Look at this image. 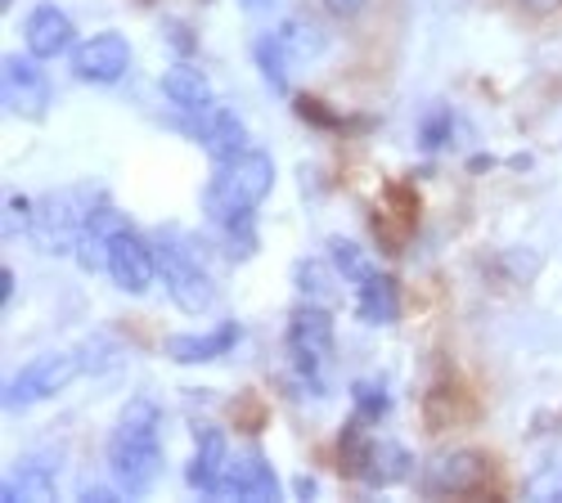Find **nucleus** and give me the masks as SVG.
I'll use <instances>...</instances> for the list:
<instances>
[{
	"label": "nucleus",
	"instance_id": "f257e3e1",
	"mask_svg": "<svg viewBox=\"0 0 562 503\" xmlns=\"http://www.w3.org/2000/svg\"><path fill=\"white\" fill-rule=\"evenodd\" d=\"M162 409L149 396H131L109 432V477L113 485L135 499L149 494L162 477Z\"/></svg>",
	"mask_w": 562,
	"mask_h": 503
},
{
	"label": "nucleus",
	"instance_id": "f03ea898",
	"mask_svg": "<svg viewBox=\"0 0 562 503\" xmlns=\"http://www.w3.org/2000/svg\"><path fill=\"white\" fill-rule=\"evenodd\" d=\"M270 190H274V158L270 153L248 149L239 158H229V162H221L212 190L203 198L207 220L225 225L234 216H248V212H257L270 198Z\"/></svg>",
	"mask_w": 562,
	"mask_h": 503
},
{
	"label": "nucleus",
	"instance_id": "7ed1b4c3",
	"mask_svg": "<svg viewBox=\"0 0 562 503\" xmlns=\"http://www.w3.org/2000/svg\"><path fill=\"white\" fill-rule=\"evenodd\" d=\"M338 346V329H334V315L324 301H302L289 315V355H293V374L306 382V391L324 396V378H319V364L334 359Z\"/></svg>",
	"mask_w": 562,
	"mask_h": 503
},
{
	"label": "nucleus",
	"instance_id": "20e7f679",
	"mask_svg": "<svg viewBox=\"0 0 562 503\" xmlns=\"http://www.w3.org/2000/svg\"><path fill=\"white\" fill-rule=\"evenodd\" d=\"M90 212L95 207H81L77 194L68 190H55V194H41L27 212V239L50 252V256H68L81 248L86 239V225H90Z\"/></svg>",
	"mask_w": 562,
	"mask_h": 503
},
{
	"label": "nucleus",
	"instance_id": "39448f33",
	"mask_svg": "<svg viewBox=\"0 0 562 503\" xmlns=\"http://www.w3.org/2000/svg\"><path fill=\"white\" fill-rule=\"evenodd\" d=\"M86 369V359L77 351H50V355H36L32 364L5 382V409H27L41 400H55L59 391L72 387V378Z\"/></svg>",
	"mask_w": 562,
	"mask_h": 503
},
{
	"label": "nucleus",
	"instance_id": "423d86ee",
	"mask_svg": "<svg viewBox=\"0 0 562 503\" xmlns=\"http://www.w3.org/2000/svg\"><path fill=\"white\" fill-rule=\"evenodd\" d=\"M154 252H158V279L167 284V297H171L184 315H207L216 288H212V279H207V270L190 256V248H180L176 239H158Z\"/></svg>",
	"mask_w": 562,
	"mask_h": 503
},
{
	"label": "nucleus",
	"instance_id": "0eeeda50",
	"mask_svg": "<svg viewBox=\"0 0 562 503\" xmlns=\"http://www.w3.org/2000/svg\"><path fill=\"white\" fill-rule=\"evenodd\" d=\"M104 270L126 297H145L158 279V252L149 239H139L131 225H122L104 248Z\"/></svg>",
	"mask_w": 562,
	"mask_h": 503
},
{
	"label": "nucleus",
	"instance_id": "6e6552de",
	"mask_svg": "<svg viewBox=\"0 0 562 503\" xmlns=\"http://www.w3.org/2000/svg\"><path fill=\"white\" fill-rule=\"evenodd\" d=\"M491 481V459L482 449H437L418 472V490L424 494H473Z\"/></svg>",
	"mask_w": 562,
	"mask_h": 503
},
{
	"label": "nucleus",
	"instance_id": "1a4fd4ad",
	"mask_svg": "<svg viewBox=\"0 0 562 503\" xmlns=\"http://www.w3.org/2000/svg\"><path fill=\"white\" fill-rule=\"evenodd\" d=\"M0 100H5V108L23 122H41L45 113H50V81H45V72L23 59V55H5L0 59Z\"/></svg>",
	"mask_w": 562,
	"mask_h": 503
},
{
	"label": "nucleus",
	"instance_id": "9d476101",
	"mask_svg": "<svg viewBox=\"0 0 562 503\" xmlns=\"http://www.w3.org/2000/svg\"><path fill=\"white\" fill-rule=\"evenodd\" d=\"M131 72V41L122 32H100L72 50V77L86 85H117Z\"/></svg>",
	"mask_w": 562,
	"mask_h": 503
},
{
	"label": "nucleus",
	"instance_id": "9b49d317",
	"mask_svg": "<svg viewBox=\"0 0 562 503\" xmlns=\"http://www.w3.org/2000/svg\"><path fill=\"white\" fill-rule=\"evenodd\" d=\"M221 494H229V499H261V503H274L279 494H284V481L274 477V468H270V459H266L261 449H244L239 459L225 468V485H221Z\"/></svg>",
	"mask_w": 562,
	"mask_h": 503
},
{
	"label": "nucleus",
	"instance_id": "f8f14e48",
	"mask_svg": "<svg viewBox=\"0 0 562 503\" xmlns=\"http://www.w3.org/2000/svg\"><path fill=\"white\" fill-rule=\"evenodd\" d=\"M239 342H244V324H234V319H229V324H221L212 333H176V338H167L162 355L171 364H212V359L229 355Z\"/></svg>",
	"mask_w": 562,
	"mask_h": 503
},
{
	"label": "nucleus",
	"instance_id": "ddd939ff",
	"mask_svg": "<svg viewBox=\"0 0 562 503\" xmlns=\"http://www.w3.org/2000/svg\"><path fill=\"white\" fill-rule=\"evenodd\" d=\"M356 472L364 477V485L387 490V485H401L414 477V454L401 441H364Z\"/></svg>",
	"mask_w": 562,
	"mask_h": 503
},
{
	"label": "nucleus",
	"instance_id": "4468645a",
	"mask_svg": "<svg viewBox=\"0 0 562 503\" xmlns=\"http://www.w3.org/2000/svg\"><path fill=\"white\" fill-rule=\"evenodd\" d=\"M72 36H77V27H72V19L59 5H36L27 14V23H23V41H27L32 59H59V55H68Z\"/></svg>",
	"mask_w": 562,
	"mask_h": 503
},
{
	"label": "nucleus",
	"instance_id": "2eb2a0df",
	"mask_svg": "<svg viewBox=\"0 0 562 503\" xmlns=\"http://www.w3.org/2000/svg\"><path fill=\"white\" fill-rule=\"evenodd\" d=\"M162 95H167V104L180 108L184 117H207V113L216 108L212 81H207L194 64H184V59H176V64L162 72Z\"/></svg>",
	"mask_w": 562,
	"mask_h": 503
},
{
	"label": "nucleus",
	"instance_id": "dca6fc26",
	"mask_svg": "<svg viewBox=\"0 0 562 503\" xmlns=\"http://www.w3.org/2000/svg\"><path fill=\"white\" fill-rule=\"evenodd\" d=\"M225 468H229V459H225L221 427H194V459H190V468H184V481H190V490L221 494Z\"/></svg>",
	"mask_w": 562,
	"mask_h": 503
},
{
	"label": "nucleus",
	"instance_id": "f3484780",
	"mask_svg": "<svg viewBox=\"0 0 562 503\" xmlns=\"http://www.w3.org/2000/svg\"><path fill=\"white\" fill-rule=\"evenodd\" d=\"M356 310H360V319H364L369 329L396 324V279H392L387 270L373 265L364 279L356 284Z\"/></svg>",
	"mask_w": 562,
	"mask_h": 503
},
{
	"label": "nucleus",
	"instance_id": "a211bd4d",
	"mask_svg": "<svg viewBox=\"0 0 562 503\" xmlns=\"http://www.w3.org/2000/svg\"><path fill=\"white\" fill-rule=\"evenodd\" d=\"M199 145L216 158V162H229V158H239L248 153V126L239 113H229V108H212L199 126Z\"/></svg>",
	"mask_w": 562,
	"mask_h": 503
},
{
	"label": "nucleus",
	"instance_id": "6ab92c4d",
	"mask_svg": "<svg viewBox=\"0 0 562 503\" xmlns=\"http://www.w3.org/2000/svg\"><path fill=\"white\" fill-rule=\"evenodd\" d=\"M55 472L50 464H23L0 481V499L5 503H27V499H55Z\"/></svg>",
	"mask_w": 562,
	"mask_h": 503
},
{
	"label": "nucleus",
	"instance_id": "aec40b11",
	"mask_svg": "<svg viewBox=\"0 0 562 503\" xmlns=\"http://www.w3.org/2000/svg\"><path fill=\"white\" fill-rule=\"evenodd\" d=\"M252 64L261 68V77H266V85L274 90V95H284V90H289V64H293V55L284 50L279 32H261V36L252 41Z\"/></svg>",
	"mask_w": 562,
	"mask_h": 503
},
{
	"label": "nucleus",
	"instance_id": "412c9836",
	"mask_svg": "<svg viewBox=\"0 0 562 503\" xmlns=\"http://www.w3.org/2000/svg\"><path fill=\"white\" fill-rule=\"evenodd\" d=\"M274 32H279V41H284V50L293 55V64H311L315 55H324V36L306 19H284Z\"/></svg>",
	"mask_w": 562,
	"mask_h": 503
},
{
	"label": "nucleus",
	"instance_id": "4be33fe9",
	"mask_svg": "<svg viewBox=\"0 0 562 503\" xmlns=\"http://www.w3.org/2000/svg\"><path fill=\"white\" fill-rule=\"evenodd\" d=\"M351 404H356V419L360 423H383L387 409H392V391L379 378H369V382H356L351 387Z\"/></svg>",
	"mask_w": 562,
	"mask_h": 503
},
{
	"label": "nucleus",
	"instance_id": "5701e85b",
	"mask_svg": "<svg viewBox=\"0 0 562 503\" xmlns=\"http://www.w3.org/2000/svg\"><path fill=\"white\" fill-rule=\"evenodd\" d=\"M329 256H334L338 274H342V279H351V284H360L364 274L373 270V261L364 256V248H360V243H351V239H342V235H334V239H329Z\"/></svg>",
	"mask_w": 562,
	"mask_h": 503
},
{
	"label": "nucleus",
	"instance_id": "b1692460",
	"mask_svg": "<svg viewBox=\"0 0 562 503\" xmlns=\"http://www.w3.org/2000/svg\"><path fill=\"white\" fill-rule=\"evenodd\" d=\"M293 279H297V288H302V297H306V301H324V306L334 301V284H329V270H324V265H319L315 256L297 261Z\"/></svg>",
	"mask_w": 562,
	"mask_h": 503
},
{
	"label": "nucleus",
	"instance_id": "393cba45",
	"mask_svg": "<svg viewBox=\"0 0 562 503\" xmlns=\"http://www.w3.org/2000/svg\"><path fill=\"white\" fill-rule=\"evenodd\" d=\"M221 235H225V243H229V256H234V261H248V256L257 252V225H252V212H248V216L225 220V225H221Z\"/></svg>",
	"mask_w": 562,
	"mask_h": 503
},
{
	"label": "nucleus",
	"instance_id": "a878e982",
	"mask_svg": "<svg viewBox=\"0 0 562 503\" xmlns=\"http://www.w3.org/2000/svg\"><path fill=\"white\" fill-rule=\"evenodd\" d=\"M450 135H454V113H450L446 104H437L424 122H418V145H424V149H441V145H450Z\"/></svg>",
	"mask_w": 562,
	"mask_h": 503
},
{
	"label": "nucleus",
	"instance_id": "bb28decb",
	"mask_svg": "<svg viewBox=\"0 0 562 503\" xmlns=\"http://www.w3.org/2000/svg\"><path fill=\"white\" fill-rule=\"evenodd\" d=\"M297 113L306 117V122H315V126H342V117H334L329 108H324V104H315V100H297Z\"/></svg>",
	"mask_w": 562,
	"mask_h": 503
},
{
	"label": "nucleus",
	"instance_id": "cd10ccee",
	"mask_svg": "<svg viewBox=\"0 0 562 503\" xmlns=\"http://www.w3.org/2000/svg\"><path fill=\"white\" fill-rule=\"evenodd\" d=\"M319 5L329 10L334 19H356V14H360V10L369 5V0H319Z\"/></svg>",
	"mask_w": 562,
	"mask_h": 503
},
{
	"label": "nucleus",
	"instance_id": "c85d7f7f",
	"mask_svg": "<svg viewBox=\"0 0 562 503\" xmlns=\"http://www.w3.org/2000/svg\"><path fill=\"white\" fill-rule=\"evenodd\" d=\"M14 284H19V274L5 265V270H0V306H10V301H14Z\"/></svg>",
	"mask_w": 562,
	"mask_h": 503
},
{
	"label": "nucleus",
	"instance_id": "c756f323",
	"mask_svg": "<svg viewBox=\"0 0 562 503\" xmlns=\"http://www.w3.org/2000/svg\"><path fill=\"white\" fill-rule=\"evenodd\" d=\"M562 5V0H522V10H531V14H553Z\"/></svg>",
	"mask_w": 562,
	"mask_h": 503
},
{
	"label": "nucleus",
	"instance_id": "7c9ffc66",
	"mask_svg": "<svg viewBox=\"0 0 562 503\" xmlns=\"http://www.w3.org/2000/svg\"><path fill=\"white\" fill-rule=\"evenodd\" d=\"M293 490H297L302 499H315V481H311V477H297V481H293Z\"/></svg>",
	"mask_w": 562,
	"mask_h": 503
},
{
	"label": "nucleus",
	"instance_id": "2f4dec72",
	"mask_svg": "<svg viewBox=\"0 0 562 503\" xmlns=\"http://www.w3.org/2000/svg\"><path fill=\"white\" fill-rule=\"evenodd\" d=\"M239 5H244V10H252V14H261V10H270V5H274V0H239Z\"/></svg>",
	"mask_w": 562,
	"mask_h": 503
},
{
	"label": "nucleus",
	"instance_id": "473e14b6",
	"mask_svg": "<svg viewBox=\"0 0 562 503\" xmlns=\"http://www.w3.org/2000/svg\"><path fill=\"white\" fill-rule=\"evenodd\" d=\"M19 5V0H0V10H14Z\"/></svg>",
	"mask_w": 562,
	"mask_h": 503
},
{
	"label": "nucleus",
	"instance_id": "72a5a7b5",
	"mask_svg": "<svg viewBox=\"0 0 562 503\" xmlns=\"http://www.w3.org/2000/svg\"><path fill=\"white\" fill-rule=\"evenodd\" d=\"M558 499H562V490H558Z\"/></svg>",
	"mask_w": 562,
	"mask_h": 503
}]
</instances>
